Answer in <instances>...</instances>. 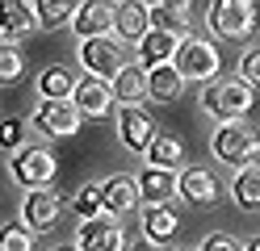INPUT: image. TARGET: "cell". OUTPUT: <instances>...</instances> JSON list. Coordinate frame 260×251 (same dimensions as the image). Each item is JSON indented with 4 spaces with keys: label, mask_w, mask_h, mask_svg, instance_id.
<instances>
[{
    "label": "cell",
    "mask_w": 260,
    "mask_h": 251,
    "mask_svg": "<svg viewBox=\"0 0 260 251\" xmlns=\"http://www.w3.org/2000/svg\"><path fill=\"white\" fill-rule=\"evenodd\" d=\"M210 155L226 167H248L260 159V130L248 126V117H239V122H222L214 134H210Z\"/></svg>",
    "instance_id": "1"
},
{
    "label": "cell",
    "mask_w": 260,
    "mask_h": 251,
    "mask_svg": "<svg viewBox=\"0 0 260 251\" xmlns=\"http://www.w3.org/2000/svg\"><path fill=\"white\" fill-rule=\"evenodd\" d=\"M252 84L248 80H214V84H202V109L214 117V122H239V117L252 113Z\"/></svg>",
    "instance_id": "2"
},
{
    "label": "cell",
    "mask_w": 260,
    "mask_h": 251,
    "mask_svg": "<svg viewBox=\"0 0 260 251\" xmlns=\"http://www.w3.org/2000/svg\"><path fill=\"white\" fill-rule=\"evenodd\" d=\"M256 21H260L256 0H214V5L206 9V29L214 33V38H226V42L252 38Z\"/></svg>",
    "instance_id": "3"
},
{
    "label": "cell",
    "mask_w": 260,
    "mask_h": 251,
    "mask_svg": "<svg viewBox=\"0 0 260 251\" xmlns=\"http://www.w3.org/2000/svg\"><path fill=\"white\" fill-rule=\"evenodd\" d=\"M76 59H80V67H84L88 76H101V80H113V76L130 63V59H126V42L118 38V33L76 42Z\"/></svg>",
    "instance_id": "4"
},
{
    "label": "cell",
    "mask_w": 260,
    "mask_h": 251,
    "mask_svg": "<svg viewBox=\"0 0 260 251\" xmlns=\"http://www.w3.org/2000/svg\"><path fill=\"white\" fill-rule=\"evenodd\" d=\"M59 172V159L51 147H21L17 155H9V176L13 184H21V189H51V180Z\"/></svg>",
    "instance_id": "5"
},
{
    "label": "cell",
    "mask_w": 260,
    "mask_h": 251,
    "mask_svg": "<svg viewBox=\"0 0 260 251\" xmlns=\"http://www.w3.org/2000/svg\"><path fill=\"white\" fill-rule=\"evenodd\" d=\"M176 67H181V76L193 80V84H214L218 71H222V55H218V46L210 42V38H189L181 42V50H176Z\"/></svg>",
    "instance_id": "6"
},
{
    "label": "cell",
    "mask_w": 260,
    "mask_h": 251,
    "mask_svg": "<svg viewBox=\"0 0 260 251\" xmlns=\"http://www.w3.org/2000/svg\"><path fill=\"white\" fill-rule=\"evenodd\" d=\"M76 247L80 251H130L122 218L101 213V218H88V222H76Z\"/></svg>",
    "instance_id": "7"
},
{
    "label": "cell",
    "mask_w": 260,
    "mask_h": 251,
    "mask_svg": "<svg viewBox=\"0 0 260 251\" xmlns=\"http://www.w3.org/2000/svg\"><path fill=\"white\" fill-rule=\"evenodd\" d=\"M80 122H84V113H80L76 100H42L34 109V117H29V126L38 134H46V138H72L80 130Z\"/></svg>",
    "instance_id": "8"
},
{
    "label": "cell",
    "mask_w": 260,
    "mask_h": 251,
    "mask_svg": "<svg viewBox=\"0 0 260 251\" xmlns=\"http://www.w3.org/2000/svg\"><path fill=\"white\" fill-rule=\"evenodd\" d=\"M59 213H63V197L55 189H29L21 197V222H25V230L51 234L59 226Z\"/></svg>",
    "instance_id": "9"
},
{
    "label": "cell",
    "mask_w": 260,
    "mask_h": 251,
    "mask_svg": "<svg viewBox=\"0 0 260 251\" xmlns=\"http://www.w3.org/2000/svg\"><path fill=\"white\" fill-rule=\"evenodd\" d=\"M118 138H122L126 151H135V155H147V147L159 138L155 117L143 109V105H122V113H118Z\"/></svg>",
    "instance_id": "10"
},
{
    "label": "cell",
    "mask_w": 260,
    "mask_h": 251,
    "mask_svg": "<svg viewBox=\"0 0 260 251\" xmlns=\"http://www.w3.org/2000/svg\"><path fill=\"white\" fill-rule=\"evenodd\" d=\"M76 42L84 38H105V33L118 29V5L113 0H80V13H76Z\"/></svg>",
    "instance_id": "11"
},
{
    "label": "cell",
    "mask_w": 260,
    "mask_h": 251,
    "mask_svg": "<svg viewBox=\"0 0 260 251\" xmlns=\"http://www.w3.org/2000/svg\"><path fill=\"white\" fill-rule=\"evenodd\" d=\"M139 189H143V197H147V205H168L172 197H181V172H176V167L147 163L139 172Z\"/></svg>",
    "instance_id": "12"
},
{
    "label": "cell",
    "mask_w": 260,
    "mask_h": 251,
    "mask_svg": "<svg viewBox=\"0 0 260 251\" xmlns=\"http://www.w3.org/2000/svg\"><path fill=\"white\" fill-rule=\"evenodd\" d=\"M76 105H80V113L84 117H105L109 109H113V80H101V76H84L76 84Z\"/></svg>",
    "instance_id": "13"
},
{
    "label": "cell",
    "mask_w": 260,
    "mask_h": 251,
    "mask_svg": "<svg viewBox=\"0 0 260 251\" xmlns=\"http://www.w3.org/2000/svg\"><path fill=\"white\" fill-rule=\"evenodd\" d=\"M105 184V213L113 218H122L130 209H139V201H143V189H139V176H126V172H113L101 180Z\"/></svg>",
    "instance_id": "14"
},
{
    "label": "cell",
    "mask_w": 260,
    "mask_h": 251,
    "mask_svg": "<svg viewBox=\"0 0 260 251\" xmlns=\"http://www.w3.org/2000/svg\"><path fill=\"white\" fill-rule=\"evenodd\" d=\"M151 33V5L147 0H118V38L139 46Z\"/></svg>",
    "instance_id": "15"
},
{
    "label": "cell",
    "mask_w": 260,
    "mask_h": 251,
    "mask_svg": "<svg viewBox=\"0 0 260 251\" xmlns=\"http://www.w3.org/2000/svg\"><path fill=\"white\" fill-rule=\"evenodd\" d=\"M181 42H185L181 33H168V29H155V25H151V33L135 46V59H139L143 67L172 63V59H176V50H181Z\"/></svg>",
    "instance_id": "16"
},
{
    "label": "cell",
    "mask_w": 260,
    "mask_h": 251,
    "mask_svg": "<svg viewBox=\"0 0 260 251\" xmlns=\"http://www.w3.org/2000/svg\"><path fill=\"white\" fill-rule=\"evenodd\" d=\"M181 201L189 205H214L218 201V180L210 167H185L181 172Z\"/></svg>",
    "instance_id": "17"
},
{
    "label": "cell",
    "mask_w": 260,
    "mask_h": 251,
    "mask_svg": "<svg viewBox=\"0 0 260 251\" xmlns=\"http://www.w3.org/2000/svg\"><path fill=\"white\" fill-rule=\"evenodd\" d=\"M185 88V76L176 63H159V67H147V92L151 100H159V105H168V100H176Z\"/></svg>",
    "instance_id": "18"
},
{
    "label": "cell",
    "mask_w": 260,
    "mask_h": 251,
    "mask_svg": "<svg viewBox=\"0 0 260 251\" xmlns=\"http://www.w3.org/2000/svg\"><path fill=\"white\" fill-rule=\"evenodd\" d=\"M139 226H143V239H151V243H168L176 230H181V218H176L172 205H147L139 218Z\"/></svg>",
    "instance_id": "19"
},
{
    "label": "cell",
    "mask_w": 260,
    "mask_h": 251,
    "mask_svg": "<svg viewBox=\"0 0 260 251\" xmlns=\"http://www.w3.org/2000/svg\"><path fill=\"white\" fill-rule=\"evenodd\" d=\"M113 96H118V105H139L147 92V67L143 63H126L118 76H113Z\"/></svg>",
    "instance_id": "20"
},
{
    "label": "cell",
    "mask_w": 260,
    "mask_h": 251,
    "mask_svg": "<svg viewBox=\"0 0 260 251\" xmlns=\"http://www.w3.org/2000/svg\"><path fill=\"white\" fill-rule=\"evenodd\" d=\"M0 9H5V42H17L21 33L42 29L34 5H25V0H0Z\"/></svg>",
    "instance_id": "21"
},
{
    "label": "cell",
    "mask_w": 260,
    "mask_h": 251,
    "mask_svg": "<svg viewBox=\"0 0 260 251\" xmlns=\"http://www.w3.org/2000/svg\"><path fill=\"white\" fill-rule=\"evenodd\" d=\"M72 209H76V222H88V218H101L105 213V184L101 180H88L72 193Z\"/></svg>",
    "instance_id": "22"
},
{
    "label": "cell",
    "mask_w": 260,
    "mask_h": 251,
    "mask_svg": "<svg viewBox=\"0 0 260 251\" xmlns=\"http://www.w3.org/2000/svg\"><path fill=\"white\" fill-rule=\"evenodd\" d=\"M231 197H235L239 209H260V167L256 163H248V167H239V172H235Z\"/></svg>",
    "instance_id": "23"
},
{
    "label": "cell",
    "mask_w": 260,
    "mask_h": 251,
    "mask_svg": "<svg viewBox=\"0 0 260 251\" xmlns=\"http://www.w3.org/2000/svg\"><path fill=\"white\" fill-rule=\"evenodd\" d=\"M29 5H34L38 25H42V29L72 25V21H76V13H80V5H76V0H29Z\"/></svg>",
    "instance_id": "24"
},
{
    "label": "cell",
    "mask_w": 260,
    "mask_h": 251,
    "mask_svg": "<svg viewBox=\"0 0 260 251\" xmlns=\"http://www.w3.org/2000/svg\"><path fill=\"white\" fill-rule=\"evenodd\" d=\"M38 92H42V100H72L76 96V76L68 67H46L38 76Z\"/></svg>",
    "instance_id": "25"
},
{
    "label": "cell",
    "mask_w": 260,
    "mask_h": 251,
    "mask_svg": "<svg viewBox=\"0 0 260 251\" xmlns=\"http://www.w3.org/2000/svg\"><path fill=\"white\" fill-rule=\"evenodd\" d=\"M151 25L189 38V5H159V9H151Z\"/></svg>",
    "instance_id": "26"
},
{
    "label": "cell",
    "mask_w": 260,
    "mask_h": 251,
    "mask_svg": "<svg viewBox=\"0 0 260 251\" xmlns=\"http://www.w3.org/2000/svg\"><path fill=\"white\" fill-rule=\"evenodd\" d=\"M181 159H185V147H181V138H172V134H159L147 147V163H155V167H176Z\"/></svg>",
    "instance_id": "27"
},
{
    "label": "cell",
    "mask_w": 260,
    "mask_h": 251,
    "mask_svg": "<svg viewBox=\"0 0 260 251\" xmlns=\"http://www.w3.org/2000/svg\"><path fill=\"white\" fill-rule=\"evenodd\" d=\"M21 71H25V55L17 50V42H5V50H0V80L13 84Z\"/></svg>",
    "instance_id": "28"
},
{
    "label": "cell",
    "mask_w": 260,
    "mask_h": 251,
    "mask_svg": "<svg viewBox=\"0 0 260 251\" xmlns=\"http://www.w3.org/2000/svg\"><path fill=\"white\" fill-rule=\"evenodd\" d=\"M25 130H29V122H21V117H5V134H0V142H5L9 155H17V151L25 147Z\"/></svg>",
    "instance_id": "29"
},
{
    "label": "cell",
    "mask_w": 260,
    "mask_h": 251,
    "mask_svg": "<svg viewBox=\"0 0 260 251\" xmlns=\"http://www.w3.org/2000/svg\"><path fill=\"white\" fill-rule=\"evenodd\" d=\"M0 251H34V239H29V230H21V226H5Z\"/></svg>",
    "instance_id": "30"
},
{
    "label": "cell",
    "mask_w": 260,
    "mask_h": 251,
    "mask_svg": "<svg viewBox=\"0 0 260 251\" xmlns=\"http://www.w3.org/2000/svg\"><path fill=\"white\" fill-rule=\"evenodd\" d=\"M239 80H248L252 88H260V46L239 55Z\"/></svg>",
    "instance_id": "31"
},
{
    "label": "cell",
    "mask_w": 260,
    "mask_h": 251,
    "mask_svg": "<svg viewBox=\"0 0 260 251\" xmlns=\"http://www.w3.org/2000/svg\"><path fill=\"white\" fill-rule=\"evenodd\" d=\"M198 251H243V243L235 239V234H206V239H202V247Z\"/></svg>",
    "instance_id": "32"
},
{
    "label": "cell",
    "mask_w": 260,
    "mask_h": 251,
    "mask_svg": "<svg viewBox=\"0 0 260 251\" xmlns=\"http://www.w3.org/2000/svg\"><path fill=\"white\" fill-rule=\"evenodd\" d=\"M130 251H159V243H151V239H143V243H135Z\"/></svg>",
    "instance_id": "33"
},
{
    "label": "cell",
    "mask_w": 260,
    "mask_h": 251,
    "mask_svg": "<svg viewBox=\"0 0 260 251\" xmlns=\"http://www.w3.org/2000/svg\"><path fill=\"white\" fill-rule=\"evenodd\" d=\"M151 9H159V5H189V0H147Z\"/></svg>",
    "instance_id": "34"
},
{
    "label": "cell",
    "mask_w": 260,
    "mask_h": 251,
    "mask_svg": "<svg viewBox=\"0 0 260 251\" xmlns=\"http://www.w3.org/2000/svg\"><path fill=\"white\" fill-rule=\"evenodd\" d=\"M243 251H260V234H256V239H252L248 247H243Z\"/></svg>",
    "instance_id": "35"
},
{
    "label": "cell",
    "mask_w": 260,
    "mask_h": 251,
    "mask_svg": "<svg viewBox=\"0 0 260 251\" xmlns=\"http://www.w3.org/2000/svg\"><path fill=\"white\" fill-rule=\"evenodd\" d=\"M55 251H80V247H76V243H72V247H55Z\"/></svg>",
    "instance_id": "36"
},
{
    "label": "cell",
    "mask_w": 260,
    "mask_h": 251,
    "mask_svg": "<svg viewBox=\"0 0 260 251\" xmlns=\"http://www.w3.org/2000/svg\"><path fill=\"white\" fill-rule=\"evenodd\" d=\"M181 251H189V247H181Z\"/></svg>",
    "instance_id": "37"
}]
</instances>
